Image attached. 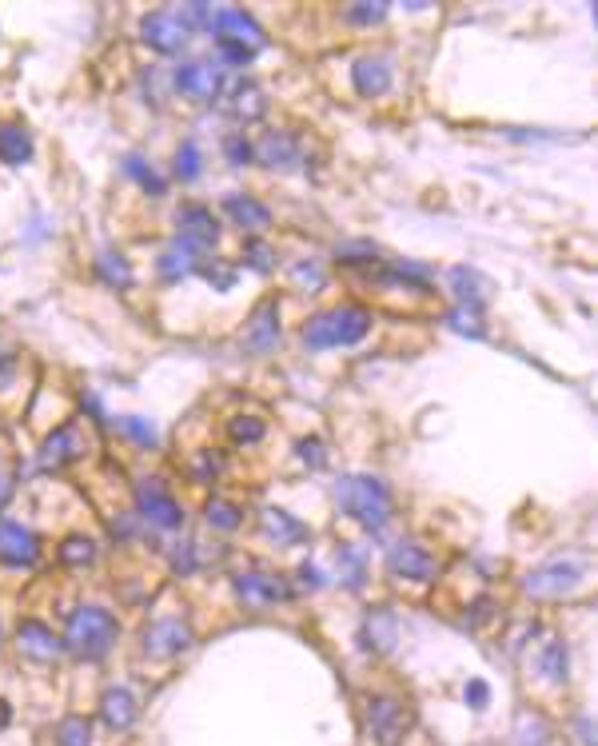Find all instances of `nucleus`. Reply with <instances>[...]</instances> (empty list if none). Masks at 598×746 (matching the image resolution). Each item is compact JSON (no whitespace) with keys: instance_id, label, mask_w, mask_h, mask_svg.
<instances>
[{"instance_id":"f257e3e1","label":"nucleus","mask_w":598,"mask_h":746,"mask_svg":"<svg viewBox=\"0 0 598 746\" xmlns=\"http://www.w3.org/2000/svg\"><path fill=\"white\" fill-rule=\"evenodd\" d=\"M116 639H120L116 615L108 607H100V603H80L68 615V623H64L60 647L72 659H80V663H100V659H108V651L116 647Z\"/></svg>"},{"instance_id":"f03ea898","label":"nucleus","mask_w":598,"mask_h":746,"mask_svg":"<svg viewBox=\"0 0 598 746\" xmlns=\"http://www.w3.org/2000/svg\"><path fill=\"white\" fill-rule=\"evenodd\" d=\"M335 507L371 535H379L395 515V499H391L387 483H379L371 475H339L335 479Z\"/></svg>"},{"instance_id":"7ed1b4c3","label":"nucleus","mask_w":598,"mask_h":746,"mask_svg":"<svg viewBox=\"0 0 598 746\" xmlns=\"http://www.w3.org/2000/svg\"><path fill=\"white\" fill-rule=\"evenodd\" d=\"M371 332V312L359 304H339V308H323L303 324V348L311 352H331V348H351L359 340H367Z\"/></svg>"},{"instance_id":"20e7f679","label":"nucleus","mask_w":598,"mask_h":746,"mask_svg":"<svg viewBox=\"0 0 598 746\" xmlns=\"http://www.w3.org/2000/svg\"><path fill=\"white\" fill-rule=\"evenodd\" d=\"M591 575V559L583 551H555L535 571L523 575V595L531 599H563L575 595Z\"/></svg>"},{"instance_id":"39448f33","label":"nucleus","mask_w":598,"mask_h":746,"mask_svg":"<svg viewBox=\"0 0 598 746\" xmlns=\"http://www.w3.org/2000/svg\"><path fill=\"white\" fill-rule=\"evenodd\" d=\"M363 723L375 746H403L415 727V711L395 695H371L363 703Z\"/></svg>"},{"instance_id":"423d86ee","label":"nucleus","mask_w":598,"mask_h":746,"mask_svg":"<svg viewBox=\"0 0 598 746\" xmlns=\"http://www.w3.org/2000/svg\"><path fill=\"white\" fill-rule=\"evenodd\" d=\"M192 643H196V631H192V623L180 619V615H156V619L144 623V631H140V651H144V659H164V663H168V659L188 655Z\"/></svg>"},{"instance_id":"0eeeda50","label":"nucleus","mask_w":598,"mask_h":746,"mask_svg":"<svg viewBox=\"0 0 598 746\" xmlns=\"http://www.w3.org/2000/svg\"><path fill=\"white\" fill-rule=\"evenodd\" d=\"M387 575L395 583H435L439 579V559L427 543L419 539H399L387 551Z\"/></svg>"},{"instance_id":"6e6552de","label":"nucleus","mask_w":598,"mask_h":746,"mask_svg":"<svg viewBox=\"0 0 598 746\" xmlns=\"http://www.w3.org/2000/svg\"><path fill=\"white\" fill-rule=\"evenodd\" d=\"M224 80H228L224 68L212 64V60H184V64H176V72H172V88H176L184 100H200V104L220 100Z\"/></svg>"},{"instance_id":"1a4fd4ad","label":"nucleus","mask_w":598,"mask_h":746,"mask_svg":"<svg viewBox=\"0 0 598 746\" xmlns=\"http://www.w3.org/2000/svg\"><path fill=\"white\" fill-rule=\"evenodd\" d=\"M140 36H144V44H148L152 52H160V56H180V52L188 48V40H192L188 24H184L172 8L148 12V16L140 20Z\"/></svg>"},{"instance_id":"9d476101","label":"nucleus","mask_w":598,"mask_h":746,"mask_svg":"<svg viewBox=\"0 0 598 746\" xmlns=\"http://www.w3.org/2000/svg\"><path fill=\"white\" fill-rule=\"evenodd\" d=\"M136 511H140V519H148V523L160 527V531H180V527H184V507H180V499H176L164 483H156V479H148V483L136 487Z\"/></svg>"},{"instance_id":"9b49d317","label":"nucleus","mask_w":598,"mask_h":746,"mask_svg":"<svg viewBox=\"0 0 598 746\" xmlns=\"http://www.w3.org/2000/svg\"><path fill=\"white\" fill-rule=\"evenodd\" d=\"M232 587H236V599H240L244 607H256V611H264V607H280V603L292 599V587H288L280 575L260 571V567L240 571V575L232 579Z\"/></svg>"},{"instance_id":"f8f14e48","label":"nucleus","mask_w":598,"mask_h":746,"mask_svg":"<svg viewBox=\"0 0 598 746\" xmlns=\"http://www.w3.org/2000/svg\"><path fill=\"white\" fill-rule=\"evenodd\" d=\"M12 639H16V655H20L24 663H40V667H52V663L60 659V651H64L60 639L52 635V627H48L44 619H32V615L16 623V635H12Z\"/></svg>"},{"instance_id":"ddd939ff","label":"nucleus","mask_w":598,"mask_h":746,"mask_svg":"<svg viewBox=\"0 0 598 746\" xmlns=\"http://www.w3.org/2000/svg\"><path fill=\"white\" fill-rule=\"evenodd\" d=\"M88 451V423H60L40 443V467H68L80 463Z\"/></svg>"},{"instance_id":"4468645a","label":"nucleus","mask_w":598,"mask_h":746,"mask_svg":"<svg viewBox=\"0 0 598 746\" xmlns=\"http://www.w3.org/2000/svg\"><path fill=\"white\" fill-rule=\"evenodd\" d=\"M40 559V539L20 519H0V563L12 571H28Z\"/></svg>"},{"instance_id":"2eb2a0df","label":"nucleus","mask_w":598,"mask_h":746,"mask_svg":"<svg viewBox=\"0 0 598 746\" xmlns=\"http://www.w3.org/2000/svg\"><path fill=\"white\" fill-rule=\"evenodd\" d=\"M276 344H280V296H264L244 324V348L268 356L276 352Z\"/></svg>"},{"instance_id":"dca6fc26","label":"nucleus","mask_w":598,"mask_h":746,"mask_svg":"<svg viewBox=\"0 0 598 746\" xmlns=\"http://www.w3.org/2000/svg\"><path fill=\"white\" fill-rule=\"evenodd\" d=\"M208 32H212L216 40H240V44H248V48H256V52L268 44V32H264L260 20H256L252 12H244V8H216Z\"/></svg>"},{"instance_id":"f3484780","label":"nucleus","mask_w":598,"mask_h":746,"mask_svg":"<svg viewBox=\"0 0 598 746\" xmlns=\"http://www.w3.org/2000/svg\"><path fill=\"white\" fill-rule=\"evenodd\" d=\"M351 84L363 100H379L391 84H395V64L383 56V52H367L351 64Z\"/></svg>"},{"instance_id":"a211bd4d","label":"nucleus","mask_w":598,"mask_h":746,"mask_svg":"<svg viewBox=\"0 0 598 746\" xmlns=\"http://www.w3.org/2000/svg\"><path fill=\"white\" fill-rule=\"evenodd\" d=\"M359 643L367 655H391L399 647V619L387 611V607H375L363 615V627H359Z\"/></svg>"},{"instance_id":"6ab92c4d","label":"nucleus","mask_w":598,"mask_h":746,"mask_svg":"<svg viewBox=\"0 0 598 746\" xmlns=\"http://www.w3.org/2000/svg\"><path fill=\"white\" fill-rule=\"evenodd\" d=\"M176 224H180V236L192 240V244L204 248V252L220 244V220L212 216L208 204H184V208L176 212Z\"/></svg>"},{"instance_id":"aec40b11","label":"nucleus","mask_w":598,"mask_h":746,"mask_svg":"<svg viewBox=\"0 0 598 746\" xmlns=\"http://www.w3.org/2000/svg\"><path fill=\"white\" fill-rule=\"evenodd\" d=\"M220 100H228V104H232V112H236L240 120H260V116H264V108H268V96H264V92H260V84H256V80H248V76H232V80H224Z\"/></svg>"},{"instance_id":"412c9836","label":"nucleus","mask_w":598,"mask_h":746,"mask_svg":"<svg viewBox=\"0 0 598 746\" xmlns=\"http://www.w3.org/2000/svg\"><path fill=\"white\" fill-rule=\"evenodd\" d=\"M535 671H539L543 687L563 691L567 679H571V651H567V643H563V639H547V643L539 647V655H535Z\"/></svg>"},{"instance_id":"4be33fe9","label":"nucleus","mask_w":598,"mask_h":746,"mask_svg":"<svg viewBox=\"0 0 598 746\" xmlns=\"http://www.w3.org/2000/svg\"><path fill=\"white\" fill-rule=\"evenodd\" d=\"M100 719H104V727H112V731H132L136 719H140L136 695H132L128 687H108V691L100 695Z\"/></svg>"},{"instance_id":"5701e85b","label":"nucleus","mask_w":598,"mask_h":746,"mask_svg":"<svg viewBox=\"0 0 598 746\" xmlns=\"http://www.w3.org/2000/svg\"><path fill=\"white\" fill-rule=\"evenodd\" d=\"M252 152H256V160H260L264 168H272V172H284V168H296L299 164V140L292 132H284V128L268 132Z\"/></svg>"},{"instance_id":"b1692460","label":"nucleus","mask_w":598,"mask_h":746,"mask_svg":"<svg viewBox=\"0 0 598 746\" xmlns=\"http://www.w3.org/2000/svg\"><path fill=\"white\" fill-rule=\"evenodd\" d=\"M260 531H264L276 547H299V543L311 539L307 523H299L296 515H288V511H280V507H264V511H260Z\"/></svg>"},{"instance_id":"393cba45","label":"nucleus","mask_w":598,"mask_h":746,"mask_svg":"<svg viewBox=\"0 0 598 746\" xmlns=\"http://www.w3.org/2000/svg\"><path fill=\"white\" fill-rule=\"evenodd\" d=\"M224 212H228V220H232L236 228H244V232H264V228H272V208L260 204V200L248 196V192L224 196Z\"/></svg>"},{"instance_id":"a878e982","label":"nucleus","mask_w":598,"mask_h":746,"mask_svg":"<svg viewBox=\"0 0 598 746\" xmlns=\"http://www.w3.org/2000/svg\"><path fill=\"white\" fill-rule=\"evenodd\" d=\"M447 284H451V292H455V300L463 308H483L491 300V292H495V284L479 268H451Z\"/></svg>"},{"instance_id":"bb28decb","label":"nucleus","mask_w":598,"mask_h":746,"mask_svg":"<svg viewBox=\"0 0 598 746\" xmlns=\"http://www.w3.org/2000/svg\"><path fill=\"white\" fill-rule=\"evenodd\" d=\"M28 160H32V132L24 124H16V120L0 124V164L20 168Z\"/></svg>"},{"instance_id":"cd10ccee","label":"nucleus","mask_w":598,"mask_h":746,"mask_svg":"<svg viewBox=\"0 0 598 746\" xmlns=\"http://www.w3.org/2000/svg\"><path fill=\"white\" fill-rule=\"evenodd\" d=\"M204 523H208L212 531H220V535H232V531L244 527V507L232 503V499H224V495H212V499L204 503Z\"/></svg>"},{"instance_id":"c85d7f7f","label":"nucleus","mask_w":598,"mask_h":746,"mask_svg":"<svg viewBox=\"0 0 598 746\" xmlns=\"http://www.w3.org/2000/svg\"><path fill=\"white\" fill-rule=\"evenodd\" d=\"M335 575H339V587H347V591H359V587H363L367 563H363V555H359L351 543H339V547H335Z\"/></svg>"},{"instance_id":"c756f323","label":"nucleus","mask_w":598,"mask_h":746,"mask_svg":"<svg viewBox=\"0 0 598 746\" xmlns=\"http://www.w3.org/2000/svg\"><path fill=\"white\" fill-rule=\"evenodd\" d=\"M56 559H60L64 567H92V563H96V543H92L84 531H72V535H64V539L56 543Z\"/></svg>"},{"instance_id":"7c9ffc66","label":"nucleus","mask_w":598,"mask_h":746,"mask_svg":"<svg viewBox=\"0 0 598 746\" xmlns=\"http://www.w3.org/2000/svg\"><path fill=\"white\" fill-rule=\"evenodd\" d=\"M335 260L343 268H351V272H363V268H371L379 260V244H371V240H343L335 248Z\"/></svg>"},{"instance_id":"2f4dec72","label":"nucleus","mask_w":598,"mask_h":746,"mask_svg":"<svg viewBox=\"0 0 598 746\" xmlns=\"http://www.w3.org/2000/svg\"><path fill=\"white\" fill-rule=\"evenodd\" d=\"M124 172H128V180H136V184H140L148 196H156V200L168 192V184L156 176V168H152L144 156H136V152H128V156H124Z\"/></svg>"},{"instance_id":"473e14b6","label":"nucleus","mask_w":598,"mask_h":746,"mask_svg":"<svg viewBox=\"0 0 598 746\" xmlns=\"http://www.w3.org/2000/svg\"><path fill=\"white\" fill-rule=\"evenodd\" d=\"M96 276L108 284V288H128L132 284V268L120 252H100L96 256Z\"/></svg>"},{"instance_id":"72a5a7b5","label":"nucleus","mask_w":598,"mask_h":746,"mask_svg":"<svg viewBox=\"0 0 598 746\" xmlns=\"http://www.w3.org/2000/svg\"><path fill=\"white\" fill-rule=\"evenodd\" d=\"M112 427H116L124 439H132L136 447H156V443H160L156 423H152V419H144V415H120Z\"/></svg>"},{"instance_id":"f704fd0d","label":"nucleus","mask_w":598,"mask_h":746,"mask_svg":"<svg viewBox=\"0 0 598 746\" xmlns=\"http://www.w3.org/2000/svg\"><path fill=\"white\" fill-rule=\"evenodd\" d=\"M515 746H551V727H547V719L535 715V711L519 715V723H515Z\"/></svg>"},{"instance_id":"c9c22d12","label":"nucleus","mask_w":598,"mask_h":746,"mask_svg":"<svg viewBox=\"0 0 598 746\" xmlns=\"http://www.w3.org/2000/svg\"><path fill=\"white\" fill-rule=\"evenodd\" d=\"M240 260L252 268V272H276V248L268 244V240H260V236H248L244 240V248H240Z\"/></svg>"},{"instance_id":"e433bc0d","label":"nucleus","mask_w":598,"mask_h":746,"mask_svg":"<svg viewBox=\"0 0 598 746\" xmlns=\"http://www.w3.org/2000/svg\"><path fill=\"white\" fill-rule=\"evenodd\" d=\"M228 435H232V443H240V447H256V443L268 435V423H264L260 415H232V419H228Z\"/></svg>"},{"instance_id":"4c0bfd02","label":"nucleus","mask_w":598,"mask_h":746,"mask_svg":"<svg viewBox=\"0 0 598 746\" xmlns=\"http://www.w3.org/2000/svg\"><path fill=\"white\" fill-rule=\"evenodd\" d=\"M172 168H176L180 180H196V176L204 172V152H200V144H196V140H180Z\"/></svg>"},{"instance_id":"58836bf2","label":"nucleus","mask_w":598,"mask_h":746,"mask_svg":"<svg viewBox=\"0 0 598 746\" xmlns=\"http://www.w3.org/2000/svg\"><path fill=\"white\" fill-rule=\"evenodd\" d=\"M156 268H160V280H184L188 276V268H196V260L188 256V252H180L176 244H168L164 252H160V260H156Z\"/></svg>"},{"instance_id":"ea45409f","label":"nucleus","mask_w":598,"mask_h":746,"mask_svg":"<svg viewBox=\"0 0 598 746\" xmlns=\"http://www.w3.org/2000/svg\"><path fill=\"white\" fill-rule=\"evenodd\" d=\"M92 743V723L84 715H68L56 723V746H88Z\"/></svg>"},{"instance_id":"a19ab883","label":"nucleus","mask_w":598,"mask_h":746,"mask_svg":"<svg viewBox=\"0 0 598 746\" xmlns=\"http://www.w3.org/2000/svg\"><path fill=\"white\" fill-rule=\"evenodd\" d=\"M447 328H451V332H459V336H471V340H479V336H483V320H479V308H463V304H455V308L447 312Z\"/></svg>"},{"instance_id":"79ce46f5","label":"nucleus","mask_w":598,"mask_h":746,"mask_svg":"<svg viewBox=\"0 0 598 746\" xmlns=\"http://www.w3.org/2000/svg\"><path fill=\"white\" fill-rule=\"evenodd\" d=\"M343 20L355 24V28L383 24V20H387V4H383V0H375V4H347V8H343Z\"/></svg>"},{"instance_id":"37998d69","label":"nucleus","mask_w":598,"mask_h":746,"mask_svg":"<svg viewBox=\"0 0 598 746\" xmlns=\"http://www.w3.org/2000/svg\"><path fill=\"white\" fill-rule=\"evenodd\" d=\"M216 52H220V60L232 64V68H248V64L256 60V48H248V44H240V40H216Z\"/></svg>"},{"instance_id":"c03bdc74","label":"nucleus","mask_w":598,"mask_h":746,"mask_svg":"<svg viewBox=\"0 0 598 746\" xmlns=\"http://www.w3.org/2000/svg\"><path fill=\"white\" fill-rule=\"evenodd\" d=\"M224 156H228V164H232V168H248V164L256 160V152H252L248 136H240V132L224 136Z\"/></svg>"},{"instance_id":"a18cd8bd","label":"nucleus","mask_w":598,"mask_h":746,"mask_svg":"<svg viewBox=\"0 0 598 746\" xmlns=\"http://www.w3.org/2000/svg\"><path fill=\"white\" fill-rule=\"evenodd\" d=\"M292 280H296V288H307V292H319L327 284V276H323V268L315 260H299L292 268Z\"/></svg>"},{"instance_id":"49530a36","label":"nucleus","mask_w":598,"mask_h":746,"mask_svg":"<svg viewBox=\"0 0 598 746\" xmlns=\"http://www.w3.org/2000/svg\"><path fill=\"white\" fill-rule=\"evenodd\" d=\"M296 455L303 459V467H311V471H319V467L327 463V451H323V443H319L315 435L299 439V443H296Z\"/></svg>"},{"instance_id":"de8ad7c7","label":"nucleus","mask_w":598,"mask_h":746,"mask_svg":"<svg viewBox=\"0 0 598 746\" xmlns=\"http://www.w3.org/2000/svg\"><path fill=\"white\" fill-rule=\"evenodd\" d=\"M12 491H16V459H12V451L0 447V507L12 499Z\"/></svg>"},{"instance_id":"09e8293b","label":"nucleus","mask_w":598,"mask_h":746,"mask_svg":"<svg viewBox=\"0 0 598 746\" xmlns=\"http://www.w3.org/2000/svg\"><path fill=\"white\" fill-rule=\"evenodd\" d=\"M196 268H200V276H204L208 284H216L220 292H228V288L236 284V272H232L228 264H220V260H216V264H196Z\"/></svg>"},{"instance_id":"8fccbe9b","label":"nucleus","mask_w":598,"mask_h":746,"mask_svg":"<svg viewBox=\"0 0 598 746\" xmlns=\"http://www.w3.org/2000/svg\"><path fill=\"white\" fill-rule=\"evenodd\" d=\"M463 703H467L471 711H483V707L491 703V691H487V683H483V679H471V683L463 687Z\"/></svg>"},{"instance_id":"3c124183","label":"nucleus","mask_w":598,"mask_h":746,"mask_svg":"<svg viewBox=\"0 0 598 746\" xmlns=\"http://www.w3.org/2000/svg\"><path fill=\"white\" fill-rule=\"evenodd\" d=\"M172 555H176V559H172V567H176L180 575H192V571L200 567V559H196V543H180Z\"/></svg>"},{"instance_id":"603ef678","label":"nucleus","mask_w":598,"mask_h":746,"mask_svg":"<svg viewBox=\"0 0 598 746\" xmlns=\"http://www.w3.org/2000/svg\"><path fill=\"white\" fill-rule=\"evenodd\" d=\"M296 579H299V583H303V587H307V591H319V587L327 583V579H323V571H319V567H315L311 559H307V563H299Z\"/></svg>"},{"instance_id":"864d4df0","label":"nucleus","mask_w":598,"mask_h":746,"mask_svg":"<svg viewBox=\"0 0 598 746\" xmlns=\"http://www.w3.org/2000/svg\"><path fill=\"white\" fill-rule=\"evenodd\" d=\"M0 639H4V631H0Z\"/></svg>"}]
</instances>
